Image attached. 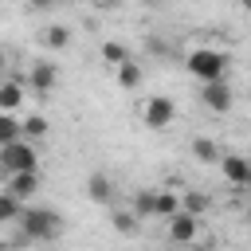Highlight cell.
Segmentation results:
<instances>
[{"label": "cell", "instance_id": "1", "mask_svg": "<svg viewBox=\"0 0 251 251\" xmlns=\"http://www.w3.org/2000/svg\"><path fill=\"white\" fill-rule=\"evenodd\" d=\"M16 224H20V231H24L31 243H51V239H59V231H63V216H59L55 208H35V204H24V216H20Z\"/></svg>", "mask_w": 251, "mask_h": 251}, {"label": "cell", "instance_id": "2", "mask_svg": "<svg viewBox=\"0 0 251 251\" xmlns=\"http://www.w3.org/2000/svg\"><path fill=\"white\" fill-rule=\"evenodd\" d=\"M184 67H188L192 78H200V82H216V78L227 75V55L216 51V47H192V51L184 55Z\"/></svg>", "mask_w": 251, "mask_h": 251}, {"label": "cell", "instance_id": "3", "mask_svg": "<svg viewBox=\"0 0 251 251\" xmlns=\"http://www.w3.org/2000/svg\"><path fill=\"white\" fill-rule=\"evenodd\" d=\"M0 169L4 173H39V153L27 137L12 141V145H0Z\"/></svg>", "mask_w": 251, "mask_h": 251}, {"label": "cell", "instance_id": "4", "mask_svg": "<svg viewBox=\"0 0 251 251\" xmlns=\"http://www.w3.org/2000/svg\"><path fill=\"white\" fill-rule=\"evenodd\" d=\"M141 118H145V126H149V129H169V126H173V118H176V106H173V98L153 94V98L141 106Z\"/></svg>", "mask_w": 251, "mask_h": 251}, {"label": "cell", "instance_id": "5", "mask_svg": "<svg viewBox=\"0 0 251 251\" xmlns=\"http://www.w3.org/2000/svg\"><path fill=\"white\" fill-rule=\"evenodd\" d=\"M200 102H204L212 114H227L231 102H235V94H231L227 78H216V82H200Z\"/></svg>", "mask_w": 251, "mask_h": 251}, {"label": "cell", "instance_id": "6", "mask_svg": "<svg viewBox=\"0 0 251 251\" xmlns=\"http://www.w3.org/2000/svg\"><path fill=\"white\" fill-rule=\"evenodd\" d=\"M216 165H220V173H224L227 184L247 188V180H251V157H243V153H220Z\"/></svg>", "mask_w": 251, "mask_h": 251}, {"label": "cell", "instance_id": "7", "mask_svg": "<svg viewBox=\"0 0 251 251\" xmlns=\"http://www.w3.org/2000/svg\"><path fill=\"white\" fill-rule=\"evenodd\" d=\"M165 224H169V239H173V243L192 247V243H196V235H200V220H196V216H188V212H176V216H169Z\"/></svg>", "mask_w": 251, "mask_h": 251}, {"label": "cell", "instance_id": "8", "mask_svg": "<svg viewBox=\"0 0 251 251\" xmlns=\"http://www.w3.org/2000/svg\"><path fill=\"white\" fill-rule=\"evenodd\" d=\"M27 82H31V90L35 94H51V86L59 82V67L55 63H31V71H27Z\"/></svg>", "mask_w": 251, "mask_h": 251}, {"label": "cell", "instance_id": "9", "mask_svg": "<svg viewBox=\"0 0 251 251\" xmlns=\"http://www.w3.org/2000/svg\"><path fill=\"white\" fill-rule=\"evenodd\" d=\"M35 188H39V173H8V188L4 192H12L20 204H27L35 196Z\"/></svg>", "mask_w": 251, "mask_h": 251}, {"label": "cell", "instance_id": "10", "mask_svg": "<svg viewBox=\"0 0 251 251\" xmlns=\"http://www.w3.org/2000/svg\"><path fill=\"white\" fill-rule=\"evenodd\" d=\"M86 196H90L94 204H110V200H114V180H110L106 173H90V176H86Z\"/></svg>", "mask_w": 251, "mask_h": 251}, {"label": "cell", "instance_id": "11", "mask_svg": "<svg viewBox=\"0 0 251 251\" xmlns=\"http://www.w3.org/2000/svg\"><path fill=\"white\" fill-rule=\"evenodd\" d=\"M129 212H133L137 220H153V212H157V188H137Z\"/></svg>", "mask_w": 251, "mask_h": 251}, {"label": "cell", "instance_id": "12", "mask_svg": "<svg viewBox=\"0 0 251 251\" xmlns=\"http://www.w3.org/2000/svg\"><path fill=\"white\" fill-rule=\"evenodd\" d=\"M114 78H118V86H122V90H137L145 75H141V67H137L133 59H126L122 67H114Z\"/></svg>", "mask_w": 251, "mask_h": 251}, {"label": "cell", "instance_id": "13", "mask_svg": "<svg viewBox=\"0 0 251 251\" xmlns=\"http://www.w3.org/2000/svg\"><path fill=\"white\" fill-rule=\"evenodd\" d=\"M20 102H24V86H20L16 78L0 82V114H12V110H16Z\"/></svg>", "mask_w": 251, "mask_h": 251}, {"label": "cell", "instance_id": "14", "mask_svg": "<svg viewBox=\"0 0 251 251\" xmlns=\"http://www.w3.org/2000/svg\"><path fill=\"white\" fill-rule=\"evenodd\" d=\"M47 129H51V122H47L43 114H27V118L20 122V133H24L27 141H39V137H43Z\"/></svg>", "mask_w": 251, "mask_h": 251}, {"label": "cell", "instance_id": "15", "mask_svg": "<svg viewBox=\"0 0 251 251\" xmlns=\"http://www.w3.org/2000/svg\"><path fill=\"white\" fill-rule=\"evenodd\" d=\"M180 212V196L176 192H169V188H157V220H169V216H176Z\"/></svg>", "mask_w": 251, "mask_h": 251}, {"label": "cell", "instance_id": "16", "mask_svg": "<svg viewBox=\"0 0 251 251\" xmlns=\"http://www.w3.org/2000/svg\"><path fill=\"white\" fill-rule=\"evenodd\" d=\"M192 157L204 161V165H216V161H220V145H216L212 137H196V141H192Z\"/></svg>", "mask_w": 251, "mask_h": 251}, {"label": "cell", "instance_id": "17", "mask_svg": "<svg viewBox=\"0 0 251 251\" xmlns=\"http://www.w3.org/2000/svg\"><path fill=\"white\" fill-rule=\"evenodd\" d=\"M20 216H24V204H20L12 192H4V188H0V224H16Z\"/></svg>", "mask_w": 251, "mask_h": 251}, {"label": "cell", "instance_id": "18", "mask_svg": "<svg viewBox=\"0 0 251 251\" xmlns=\"http://www.w3.org/2000/svg\"><path fill=\"white\" fill-rule=\"evenodd\" d=\"M43 43H47L51 51H63V47H71V27H63V24H51V27L43 31Z\"/></svg>", "mask_w": 251, "mask_h": 251}, {"label": "cell", "instance_id": "19", "mask_svg": "<svg viewBox=\"0 0 251 251\" xmlns=\"http://www.w3.org/2000/svg\"><path fill=\"white\" fill-rule=\"evenodd\" d=\"M180 212H188V216L200 220V216L208 212V196H204V192H184V196H180Z\"/></svg>", "mask_w": 251, "mask_h": 251}, {"label": "cell", "instance_id": "20", "mask_svg": "<svg viewBox=\"0 0 251 251\" xmlns=\"http://www.w3.org/2000/svg\"><path fill=\"white\" fill-rule=\"evenodd\" d=\"M110 224H114V231H118V235H137V227H141V220H137L133 212H114V216H110Z\"/></svg>", "mask_w": 251, "mask_h": 251}, {"label": "cell", "instance_id": "21", "mask_svg": "<svg viewBox=\"0 0 251 251\" xmlns=\"http://www.w3.org/2000/svg\"><path fill=\"white\" fill-rule=\"evenodd\" d=\"M24 133H20V122L12 118V114H0V145H12V141H20Z\"/></svg>", "mask_w": 251, "mask_h": 251}, {"label": "cell", "instance_id": "22", "mask_svg": "<svg viewBox=\"0 0 251 251\" xmlns=\"http://www.w3.org/2000/svg\"><path fill=\"white\" fill-rule=\"evenodd\" d=\"M102 59H106L110 67H122L129 55H126V47H122V43H114V39H110V43H102Z\"/></svg>", "mask_w": 251, "mask_h": 251}, {"label": "cell", "instance_id": "23", "mask_svg": "<svg viewBox=\"0 0 251 251\" xmlns=\"http://www.w3.org/2000/svg\"><path fill=\"white\" fill-rule=\"evenodd\" d=\"M27 4H31V8H35V12H47V8H55V4H51V0H27Z\"/></svg>", "mask_w": 251, "mask_h": 251}, {"label": "cell", "instance_id": "24", "mask_svg": "<svg viewBox=\"0 0 251 251\" xmlns=\"http://www.w3.org/2000/svg\"><path fill=\"white\" fill-rule=\"evenodd\" d=\"M4 67H8V51L0 47V71H4Z\"/></svg>", "mask_w": 251, "mask_h": 251}, {"label": "cell", "instance_id": "25", "mask_svg": "<svg viewBox=\"0 0 251 251\" xmlns=\"http://www.w3.org/2000/svg\"><path fill=\"white\" fill-rule=\"evenodd\" d=\"M239 4H243V12H247V16H251V0H239Z\"/></svg>", "mask_w": 251, "mask_h": 251}, {"label": "cell", "instance_id": "26", "mask_svg": "<svg viewBox=\"0 0 251 251\" xmlns=\"http://www.w3.org/2000/svg\"><path fill=\"white\" fill-rule=\"evenodd\" d=\"M98 4H106V8H110V4H118V0H98Z\"/></svg>", "mask_w": 251, "mask_h": 251}, {"label": "cell", "instance_id": "27", "mask_svg": "<svg viewBox=\"0 0 251 251\" xmlns=\"http://www.w3.org/2000/svg\"><path fill=\"white\" fill-rule=\"evenodd\" d=\"M192 251H212V247H192Z\"/></svg>", "mask_w": 251, "mask_h": 251}, {"label": "cell", "instance_id": "28", "mask_svg": "<svg viewBox=\"0 0 251 251\" xmlns=\"http://www.w3.org/2000/svg\"><path fill=\"white\" fill-rule=\"evenodd\" d=\"M51 4H67V0H51Z\"/></svg>", "mask_w": 251, "mask_h": 251}, {"label": "cell", "instance_id": "29", "mask_svg": "<svg viewBox=\"0 0 251 251\" xmlns=\"http://www.w3.org/2000/svg\"><path fill=\"white\" fill-rule=\"evenodd\" d=\"M247 188H251V180H247Z\"/></svg>", "mask_w": 251, "mask_h": 251}]
</instances>
